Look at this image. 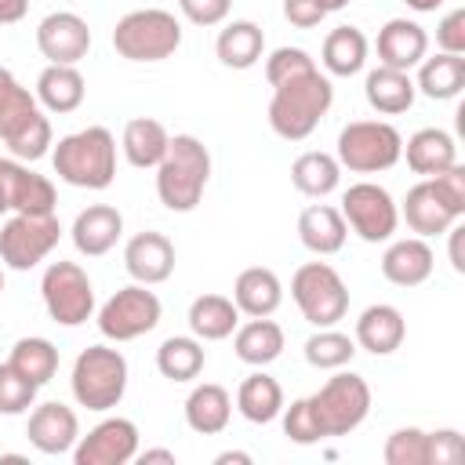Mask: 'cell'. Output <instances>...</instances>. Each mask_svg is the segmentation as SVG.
Masks as SVG:
<instances>
[{
  "instance_id": "obj_1",
  "label": "cell",
  "mask_w": 465,
  "mask_h": 465,
  "mask_svg": "<svg viewBox=\"0 0 465 465\" xmlns=\"http://www.w3.org/2000/svg\"><path fill=\"white\" fill-rule=\"evenodd\" d=\"M331 102H334L331 76H323L320 69H309V73H302V76L283 80L280 87H272V98H269V127L280 138H287V142H302L327 116Z\"/></svg>"
},
{
  "instance_id": "obj_2",
  "label": "cell",
  "mask_w": 465,
  "mask_h": 465,
  "mask_svg": "<svg viewBox=\"0 0 465 465\" xmlns=\"http://www.w3.org/2000/svg\"><path fill=\"white\" fill-rule=\"evenodd\" d=\"M54 174L76 189H109L116 178V138L109 127H84L51 149Z\"/></svg>"
},
{
  "instance_id": "obj_3",
  "label": "cell",
  "mask_w": 465,
  "mask_h": 465,
  "mask_svg": "<svg viewBox=\"0 0 465 465\" xmlns=\"http://www.w3.org/2000/svg\"><path fill=\"white\" fill-rule=\"evenodd\" d=\"M211 178V153L196 134H174L156 163V196L167 211H193Z\"/></svg>"
},
{
  "instance_id": "obj_4",
  "label": "cell",
  "mask_w": 465,
  "mask_h": 465,
  "mask_svg": "<svg viewBox=\"0 0 465 465\" xmlns=\"http://www.w3.org/2000/svg\"><path fill=\"white\" fill-rule=\"evenodd\" d=\"M113 47L127 62H163L182 47V22L163 7L127 11L113 29Z\"/></svg>"
},
{
  "instance_id": "obj_5",
  "label": "cell",
  "mask_w": 465,
  "mask_h": 465,
  "mask_svg": "<svg viewBox=\"0 0 465 465\" xmlns=\"http://www.w3.org/2000/svg\"><path fill=\"white\" fill-rule=\"evenodd\" d=\"M73 396L87 411H113L127 392V360L120 349L87 345L73 363Z\"/></svg>"
},
{
  "instance_id": "obj_6",
  "label": "cell",
  "mask_w": 465,
  "mask_h": 465,
  "mask_svg": "<svg viewBox=\"0 0 465 465\" xmlns=\"http://www.w3.org/2000/svg\"><path fill=\"white\" fill-rule=\"evenodd\" d=\"M309 407L320 421V432L323 436H349L356 432L367 414H371V385L352 374V371H341L334 378H327L312 396H309Z\"/></svg>"
},
{
  "instance_id": "obj_7",
  "label": "cell",
  "mask_w": 465,
  "mask_h": 465,
  "mask_svg": "<svg viewBox=\"0 0 465 465\" xmlns=\"http://www.w3.org/2000/svg\"><path fill=\"white\" fill-rule=\"evenodd\" d=\"M403 134L389 120H352L338 134V163L352 174H378L400 163Z\"/></svg>"
},
{
  "instance_id": "obj_8",
  "label": "cell",
  "mask_w": 465,
  "mask_h": 465,
  "mask_svg": "<svg viewBox=\"0 0 465 465\" xmlns=\"http://www.w3.org/2000/svg\"><path fill=\"white\" fill-rule=\"evenodd\" d=\"M291 298L312 327H334L349 312V287L327 262H305L291 276Z\"/></svg>"
},
{
  "instance_id": "obj_9",
  "label": "cell",
  "mask_w": 465,
  "mask_h": 465,
  "mask_svg": "<svg viewBox=\"0 0 465 465\" xmlns=\"http://www.w3.org/2000/svg\"><path fill=\"white\" fill-rule=\"evenodd\" d=\"M44 309L62 327H80L94 316V287L76 262H51L40 280Z\"/></svg>"
},
{
  "instance_id": "obj_10",
  "label": "cell",
  "mask_w": 465,
  "mask_h": 465,
  "mask_svg": "<svg viewBox=\"0 0 465 465\" xmlns=\"http://www.w3.org/2000/svg\"><path fill=\"white\" fill-rule=\"evenodd\" d=\"M58 236L62 222L54 214H11L0 225V262L25 272L58 247Z\"/></svg>"
},
{
  "instance_id": "obj_11",
  "label": "cell",
  "mask_w": 465,
  "mask_h": 465,
  "mask_svg": "<svg viewBox=\"0 0 465 465\" xmlns=\"http://www.w3.org/2000/svg\"><path fill=\"white\" fill-rule=\"evenodd\" d=\"M341 218L363 243H385L392 240L400 225V207L378 182H356L341 193Z\"/></svg>"
},
{
  "instance_id": "obj_12",
  "label": "cell",
  "mask_w": 465,
  "mask_h": 465,
  "mask_svg": "<svg viewBox=\"0 0 465 465\" xmlns=\"http://www.w3.org/2000/svg\"><path fill=\"white\" fill-rule=\"evenodd\" d=\"M160 312H163L160 298L145 283H131V287H120L98 309V331L109 341H134L160 323Z\"/></svg>"
},
{
  "instance_id": "obj_13",
  "label": "cell",
  "mask_w": 465,
  "mask_h": 465,
  "mask_svg": "<svg viewBox=\"0 0 465 465\" xmlns=\"http://www.w3.org/2000/svg\"><path fill=\"white\" fill-rule=\"evenodd\" d=\"M138 454V425L131 418H105L87 436L76 440V465H127Z\"/></svg>"
},
{
  "instance_id": "obj_14",
  "label": "cell",
  "mask_w": 465,
  "mask_h": 465,
  "mask_svg": "<svg viewBox=\"0 0 465 465\" xmlns=\"http://www.w3.org/2000/svg\"><path fill=\"white\" fill-rule=\"evenodd\" d=\"M36 47L51 65H76L91 51V29L76 11H51L36 25Z\"/></svg>"
},
{
  "instance_id": "obj_15",
  "label": "cell",
  "mask_w": 465,
  "mask_h": 465,
  "mask_svg": "<svg viewBox=\"0 0 465 465\" xmlns=\"http://www.w3.org/2000/svg\"><path fill=\"white\" fill-rule=\"evenodd\" d=\"M25 436H29V443L40 454L58 458V454H69L76 447V440H80V418H76L73 407L51 400V403L33 407L29 425H25Z\"/></svg>"
},
{
  "instance_id": "obj_16",
  "label": "cell",
  "mask_w": 465,
  "mask_h": 465,
  "mask_svg": "<svg viewBox=\"0 0 465 465\" xmlns=\"http://www.w3.org/2000/svg\"><path fill=\"white\" fill-rule=\"evenodd\" d=\"M124 269L131 272L134 283L156 287V283L171 280V272H174V243L153 229L134 232L124 247Z\"/></svg>"
},
{
  "instance_id": "obj_17",
  "label": "cell",
  "mask_w": 465,
  "mask_h": 465,
  "mask_svg": "<svg viewBox=\"0 0 465 465\" xmlns=\"http://www.w3.org/2000/svg\"><path fill=\"white\" fill-rule=\"evenodd\" d=\"M69 236H73V247H76L80 254L102 258V254H109V251L116 247V240L124 236V214H120L116 207H109V203H91V207H84V211L73 218Z\"/></svg>"
},
{
  "instance_id": "obj_18",
  "label": "cell",
  "mask_w": 465,
  "mask_h": 465,
  "mask_svg": "<svg viewBox=\"0 0 465 465\" xmlns=\"http://www.w3.org/2000/svg\"><path fill=\"white\" fill-rule=\"evenodd\" d=\"M374 47H378V65L411 73L429 51V33L411 18H389L378 29V44Z\"/></svg>"
},
{
  "instance_id": "obj_19",
  "label": "cell",
  "mask_w": 465,
  "mask_h": 465,
  "mask_svg": "<svg viewBox=\"0 0 465 465\" xmlns=\"http://www.w3.org/2000/svg\"><path fill=\"white\" fill-rule=\"evenodd\" d=\"M432 265H436V254L429 247L425 236H403V240H392L381 254V276L396 287H418L432 276Z\"/></svg>"
},
{
  "instance_id": "obj_20",
  "label": "cell",
  "mask_w": 465,
  "mask_h": 465,
  "mask_svg": "<svg viewBox=\"0 0 465 465\" xmlns=\"http://www.w3.org/2000/svg\"><path fill=\"white\" fill-rule=\"evenodd\" d=\"M403 334H407V320L396 305H367L356 320V345L367 349L371 356H392L400 345H403Z\"/></svg>"
},
{
  "instance_id": "obj_21",
  "label": "cell",
  "mask_w": 465,
  "mask_h": 465,
  "mask_svg": "<svg viewBox=\"0 0 465 465\" xmlns=\"http://www.w3.org/2000/svg\"><path fill=\"white\" fill-rule=\"evenodd\" d=\"M400 214L407 218V225H411V232H418V236H443L454 222H458V214L436 196V189H432V182L429 178H421L418 185H411L407 189V196H403V207H400Z\"/></svg>"
},
{
  "instance_id": "obj_22",
  "label": "cell",
  "mask_w": 465,
  "mask_h": 465,
  "mask_svg": "<svg viewBox=\"0 0 465 465\" xmlns=\"http://www.w3.org/2000/svg\"><path fill=\"white\" fill-rule=\"evenodd\" d=\"M345 236H349V225L341 218L338 207L331 203H309L302 214H298V240L305 251L312 254H338L345 247Z\"/></svg>"
},
{
  "instance_id": "obj_23",
  "label": "cell",
  "mask_w": 465,
  "mask_h": 465,
  "mask_svg": "<svg viewBox=\"0 0 465 465\" xmlns=\"http://www.w3.org/2000/svg\"><path fill=\"white\" fill-rule=\"evenodd\" d=\"M400 156H407V167L414 174L432 178V174L447 171L450 163H458V142L443 127H421V131H414L403 142V153Z\"/></svg>"
},
{
  "instance_id": "obj_24",
  "label": "cell",
  "mask_w": 465,
  "mask_h": 465,
  "mask_svg": "<svg viewBox=\"0 0 465 465\" xmlns=\"http://www.w3.org/2000/svg\"><path fill=\"white\" fill-rule=\"evenodd\" d=\"M40 116H44V109H40L36 94H33L25 84H18L11 69L0 65V142H4V145L15 142V138H18L29 124H36Z\"/></svg>"
},
{
  "instance_id": "obj_25",
  "label": "cell",
  "mask_w": 465,
  "mask_h": 465,
  "mask_svg": "<svg viewBox=\"0 0 465 465\" xmlns=\"http://www.w3.org/2000/svg\"><path fill=\"white\" fill-rule=\"evenodd\" d=\"M363 94H367V105L381 116H400L414 105L418 91H414V80L411 73L403 69H389V65H378L367 73L363 80Z\"/></svg>"
},
{
  "instance_id": "obj_26",
  "label": "cell",
  "mask_w": 465,
  "mask_h": 465,
  "mask_svg": "<svg viewBox=\"0 0 465 465\" xmlns=\"http://www.w3.org/2000/svg\"><path fill=\"white\" fill-rule=\"evenodd\" d=\"M232 302L243 316H272L283 302V283L272 269L265 265H251L236 276L232 283Z\"/></svg>"
},
{
  "instance_id": "obj_27",
  "label": "cell",
  "mask_w": 465,
  "mask_h": 465,
  "mask_svg": "<svg viewBox=\"0 0 465 465\" xmlns=\"http://www.w3.org/2000/svg\"><path fill=\"white\" fill-rule=\"evenodd\" d=\"M229 418H232V396H229L225 385L203 381V385H196V389L185 396V421H189L193 432H200V436H218V432H225Z\"/></svg>"
},
{
  "instance_id": "obj_28",
  "label": "cell",
  "mask_w": 465,
  "mask_h": 465,
  "mask_svg": "<svg viewBox=\"0 0 465 465\" xmlns=\"http://www.w3.org/2000/svg\"><path fill=\"white\" fill-rule=\"evenodd\" d=\"M84 94H87V80L76 65H51L36 76V102L47 109V113H76L84 105Z\"/></svg>"
},
{
  "instance_id": "obj_29",
  "label": "cell",
  "mask_w": 465,
  "mask_h": 465,
  "mask_svg": "<svg viewBox=\"0 0 465 465\" xmlns=\"http://www.w3.org/2000/svg\"><path fill=\"white\" fill-rule=\"evenodd\" d=\"M232 349L243 363L265 367V363L280 360V352H283V327L269 316H251L247 323H240L232 331Z\"/></svg>"
},
{
  "instance_id": "obj_30",
  "label": "cell",
  "mask_w": 465,
  "mask_h": 465,
  "mask_svg": "<svg viewBox=\"0 0 465 465\" xmlns=\"http://www.w3.org/2000/svg\"><path fill=\"white\" fill-rule=\"evenodd\" d=\"M367 36L363 29L356 25H338L323 36V47H320V62L331 76H356L363 65H367Z\"/></svg>"
},
{
  "instance_id": "obj_31",
  "label": "cell",
  "mask_w": 465,
  "mask_h": 465,
  "mask_svg": "<svg viewBox=\"0 0 465 465\" xmlns=\"http://www.w3.org/2000/svg\"><path fill=\"white\" fill-rule=\"evenodd\" d=\"M167 142H171V134H167V127H163L160 120H153V116H134V120H127V127H124L120 149H124V156H127L131 167L149 171V167H156V163L163 160Z\"/></svg>"
},
{
  "instance_id": "obj_32",
  "label": "cell",
  "mask_w": 465,
  "mask_h": 465,
  "mask_svg": "<svg viewBox=\"0 0 465 465\" xmlns=\"http://www.w3.org/2000/svg\"><path fill=\"white\" fill-rule=\"evenodd\" d=\"M185 320L200 341H222L240 327V309L225 294H200V298H193Z\"/></svg>"
},
{
  "instance_id": "obj_33",
  "label": "cell",
  "mask_w": 465,
  "mask_h": 465,
  "mask_svg": "<svg viewBox=\"0 0 465 465\" xmlns=\"http://www.w3.org/2000/svg\"><path fill=\"white\" fill-rule=\"evenodd\" d=\"M262 51H265V33H262V25H254L251 18L229 22V25L218 33V40H214V54H218V62L229 65V69H251V65H258Z\"/></svg>"
},
{
  "instance_id": "obj_34",
  "label": "cell",
  "mask_w": 465,
  "mask_h": 465,
  "mask_svg": "<svg viewBox=\"0 0 465 465\" xmlns=\"http://www.w3.org/2000/svg\"><path fill=\"white\" fill-rule=\"evenodd\" d=\"M465 87V58L461 54H432V58H421L418 62V80H414V91H421L425 98L432 102H447V98H458Z\"/></svg>"
},
{
  "instance_id": "obj_35",
  "label": "cell",
  "mask_w": 465,
  "mask_h": 465,
  "mask_svg": "<svg viewBox=\"0 0 465 465\" xmlns=\"http://www.w3.org/2000/svg\"><path fill=\"white\" fill-rule=\"evenodd\" d=\"M236 411L247 421H254V425L276 421L280 411H283V389H280V381L272 374H265V371L247 374L240 381V389H236Z\"/></svg>"
},
{
  "instance_id": "obj_36",
  "label": "cell",
  "mask_w": 465,
  "mask_h": 465,
  "mask_svg": "<svg viewBox=\"0 0 465 465\" xmlns=\"http://www.w3.org/2000/svg\"><path fill=\"white\" fill-rule=\"evenodd\" d=\"M291 182L302 196H312V200H323L338 189L341 182V163L338 156L331 153H320V149H309L302 153L294 163H291Z\"/></svg>"
},
{
  "instance_id": "obj_37",
  "label": "cell",
  "mask_w": 465,
  "mask_h": 465,
  "mask_svg": "<svg viewBox=\"0 0 465 465\" xmlns=\"http://www.w3.org/2000/svg\"><path fill=\"white\" fill-rule=\"evenodd\" d=\"M203 341L193 334H171L160 341L156 349V371L167 378V381H193L200 371H203Z\"/></svg>"
},
{
  "instance_id": "obj_38",
  "label": "cell",
  "mask_w": 465,
  "mask_h": 465,
  "mask_svg": "<svg viewBox=\"0 0 465 465\" xmlns=\"http://www.w3.org/2000/svg\"><path fill=\"white\" fill-rule=\"evenodd\" d=\"M22 378H29L36 389L40 385H47L51 378H54V371H58V349L47 341V338H18L15 345H11V360H7Z\"/></svg>"
},
{
  "instance_id": "obj_39",
  "label": "cell",
  "mask_w": 465,
  "mask_h": 465,
  "mask_svg": "<svg viewBox=\"0 0 465 465\" xmlns=\"http://www.w3.org/2000/svg\"><path fill=\"white\" fill-rule=\"evenodd\" d=\"M54 185L51 178L29 171V167H18L15 174V189H11V211L15 214H54Z\"/></svg>"
},
{
  "instance_id": "obj_40",
  "label": "cell",
  "mask_w": 465,
  "mask_h": 465,
  "mask_svg": "<svg viewBox=\"0 0 465 465\" xmlns=\"http://www.w3.org/2000/svg\"><path fill=\"white\" fill-rule=\"evenodd\" d=\"M356 356V341L334 327H316V334L305 341V360L316 371H338Z\"/></svg>"
},
{
  "instance_id": "obj_41",
  "label": "cell",
  "mask_w": 465,
  "mask_h": 465,
  "mask_svg": "<svg viewBox=\"0 0 465 465\" xmlns=\"http://www.w3.org/2000/svg\"><path fill=\"white\" fill-rule=\"evenodd\" d=\"M385 465H429V432L407 425L396 429L381 447Z\"/></svg>"
},
{
  "instance_id": "obj_42",
  "label": "cell",
  "mask_w": 465,
  "mask_h": 465,
  "mask_svg": "<svg viewBox=\"0 0 465 465\" xmlns=\"http://www.w3.org/2000/svg\"><path fill=\"white\" fill-rule=\"evenodd\" d=\"M280 414H283V436H287L291 443L309 447V443H320V440H323L320 421H316V414H312V407H309V396L291 400V407H283Z\"/></svg>"
},
{
  "instance_id": "obj_43",
  "label": "cell",
  "mask_w": 465,
  "mask_h": 465,
  "mask_svg": "<svg viewBox=\"0 0 465 465\" xmlns=\"http://www.w3.org/2000/svg\"><path fill=\"white\" fill-rule=\"evenodd\" d=\"M36 400V385L11 363H0V414H25Z\"/></svg>"
},
{
  "instance_id": "obj_44",
  "label": "cell",
  "mask_w": 465,
  "mask_h": 465,
  "mask_svg": "<svg viewBox=\"0 0 465 465\" xmlns=\"http://www.w3.org/2000/svg\"><path fill=\"white\" fill-rule=\"evenodd\" d=\"M309 69H316V62L302 47H276L265 58V80H269V87H280L283 80H294V76H302Z\"/></svg>"
},
{
  "instance_id": "obj_45",
  "label": "cell",
  "mask_w": 465,
  "mask_h": 465,
  "mask_svg": "<svg viewBox=\"0 0 465 465\" xmlns=\"http://www.w3.org/2000/svg\"><path fill=\"white\" fill-rule=\"evenodd\" d=\"M432 182V189H436V196L461 218L465 214V167L461 163H450L447 171H440V174H432L429 178Z\"/></svg>"
},
{
  "instance_id": "obj_46",
  "label": "cell",
  "mask_w": 465,
  "mask_h": 465,
  "mask_svg": "<svg viewBox=\"0 0 465 465\" xmlns=\"http://www.w3.org/2000/svg\"><path fill=\"white\" fill-rule=\"evenodd\" d=\"M465 458V440L458 429L429 432V465H458Z\"/></svg>"
},
{
  "instance_id": "obj_47",
  "label": "cell",
  "mask_w": 465,
  "mask_h": 465,
  "mask_svg": "<svg viewBox=\"0 0 465 465\" xmlns=\"http://www.w3.org/2000/svg\"><path fill=\"white\" fill-rule=\"evenodd\" d=\"M436 44L447 54H465V7H454L436 25Z\"/></svg>"
},
{
  "instance_id": "obj_48",
  "label": "cell",
  "mask_w": 465,
  "mask_h": 465,
  "mask_svg": "<svg viewBox=\"0 0 465 465\" xmlns=\"http://www.w3.org/2000/svg\"><path fill=\"white\" fill-rule=\"evenodd\" d=\"M178 7H182V15L193 22V25H222L225 18H229V7H232V0H178Z\"/></svg>"
},
{
  "instance_id": "obj_49",
  "label": "cell",
  "mask_w": 465,
  "mask_h": 465,
  "mask_svg": "<svg viewBox=\"0 0 465 465\" xmlns=\"http://www.w3.org/2000/svg\"><path fill=\"white\" fill-rule=\"evenodd\" d=\"M283 18L298 29H312L327 18V7L323 0H283Z\"/></svg>"
},
{
  "instance_id": "obj_50",
  "label": "cell",
  "mask_w": 465,
  "mask_h": 465,
  "mask_svg": "<svg viewBox=\"0 0 465 465\" xmlns=\"http://www.w3.org/2000/svg\"><path fill=\"white\" fill-rule=\"evenodd\" d=\"M18 160L0 156V218L11 211V189H15V174H18Z\"/></svg>"
},
{
  "instance_id": "obj_51",
  "label": "cell",
  "mask_w": 465,
  "mask_h": 465,
  "mask_svg": "<svg viewBox=\"0 0 465 465\" xmlns=\"http://www.w3.org/2000/svg\"><path fill=\"white\" fill-rule=\"evenodd\" d=\"M29 11V0H0V25H15L22 22Z\"/></svg>"
},
{
  "instance_id": "obj_52",
  "label": "cell",
  "mask_w": 465,
  "mask_h": 465,
  "mask_svg": "<svg viewBox=\"0 0 465 465\" xmlns=\"http://www.w3.org/2000/svg\"><path fill=\"white\" fill-rule=\"evenodd\" d=\"M447 232H450V265H454V272H465V254H461V236H465V229L454 222Z\"/></svg>"
},
{
  "instance_id": "obj_53",
  "label": "cell",
  "mask_w": 465,
  "mask_h": 465,
  "mask_svg": "<svg viewBox=\"0 0 465 465\" xmlns=\"http://www.w3.org/2000/svg\"><path fill=\"white\" fill-rule=\"evenodd\" d=\"M142 465H149V461H167V465H174L178 458H174V450H163V447H153V450H138L134 454Z\"/></svg>"
},
{
  "instance_id": "obj_54",
  "label": "cell",
  "mask_w": 465,
  "mask_h": 465,
  "mask_svg": "<svg viewBox=\"0 0 465 465\" xmlns=\"http://www.w3.org/2000/svg\"><path fill=\"white\" fill-rule=\"evenodd\" d=\"M229 461H240V465H251V454H243V450H222V454L214 458V465H229Z\"/></svg>"
},
{
  "instance_id": "obj_55",
  "label": "cell",
  "mask_w": 465,
  "mask_h": 465,
  "mask_svg": "<svg viewBox=\"0 0 465 465\" xmlns=\"http://www.w3.org/2000/svg\"><path fill=\"white\" fill-rule=\"evenodd\" d=\"M403 4H407L411 11H421V15H425V11H436L443 0H403Z\"/></svg>"
},
{
  "instance_id": "obj_56",
  "label": "cell",
  "mask_w": 465,
  "mask_h": 465,
  "mask_svg": "<svg viewBox=\"0 0 465 465\" xmlns=\"http://www.w3.org/2000/svg\"><path fill=\"white\" fill-rule=\"evenodd\" d=\"M345 4H349V0H323V7H327V15H331V11H341Z\"/></svg>"
},
{
  "instance_id": "obj_57",
  "label": "cell",
  "mask_w": 465,
  "mask_h": 465,
  "mask_svg": "<svg viewBox=\"0 0 465 465\" xmlns=\"http://www.w3.org/2000/svg\"><path fill=\"white\" fill-rule=\"evenodd\" d=\"M0 291H4V269H0Z\"/></svg>"
}]
</instances>
